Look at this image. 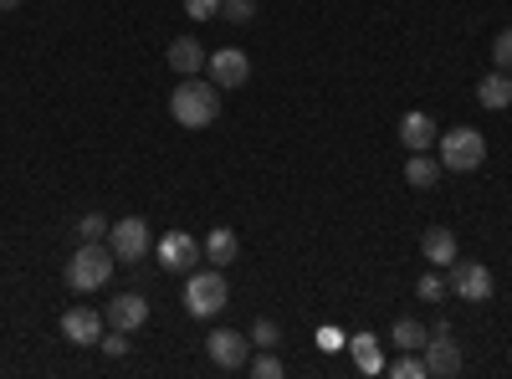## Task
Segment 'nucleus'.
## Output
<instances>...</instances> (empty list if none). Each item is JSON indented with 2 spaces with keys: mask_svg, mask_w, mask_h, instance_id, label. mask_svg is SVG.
<instances>
[{
  "mask_svg": "<svg viewBox=\"0 0 512 379\" xmlns=\"http://www.w3.org/2000/svg\"><path fill=\"white\" fill-rule=\"evenodd\" d=\"M169 113H175V123H185V129H210L221 113V98H216V82H200V77H185L175 98H169Z\"/></svg>",
  "mask_w": 512,
  "mask_h": 379,
  "instance_id": "nucleus-1",
  "label": "nucleus"
},
{
  "mask_svg": "<svg viewBox=\"0 0 512 379\" xmlns=\"http://www.w3.org/2000/svg\"><path fill=\"white\" fill-rule=\"evenodd\" d=\"M113 267H118V257L108 251V241H82L77 257L67 262V287L72 292H98L113 277Z\"/></svg>",
  "mask_w": 512,
  "mask_h": 379,
  "instance_id": "nucleus-2",
  "label": "nucleus"
},
{
  "mask_svg": "<svg viewBox=\"0 0 512 379\" xmlns=\"http://www.w3.org/2000/svg\"><path fill=\"white\" fill-rule=\"evenodd\" d=\"M226 298H231V287H226L221 267H205V272H190L185 277V308L195 318H216L226 308Z\"/></svg>",
  "mask_w": 512,
  "mask_h": 379,
  "instance_id": "nucleus-3",
  "label": "nucleus"
},
{
  "mask_svg": "<svg viewBox=\"0 0 512 379\" xmlns=\"http://www.w3.org/2000/svg\"><path fill=\"white\" fill-rule=\"evenodd\" d=\"M436 149H441V170H456V175L477 170V164L487 159V139L477 129H466V123H461V129H451V134H441Z\"/></svg>",
  "mask_w": 512,
  "mask_h": 379,
  "instance_id": "nucleus-4",
  "label": "nucleus"
},
{
  "mask_svg": "<svg viewBox=\"0 0 512 379\" xmlns=\"http://www.w3.org/2000/svg\"><path fill=\"white\" fill-rule=\"evenodd\" d=\"M446 292H456L461 303H492L497 298V277H492V267H482V262H451L446 267Z\"/></svg>",
  "mask_w": 512,
  "mask_h": 379,
  "instance_id": "nucleus-5",
  "label": "nucleus"
},
{
  "mask_svg": "<svg viewBox=\"0 0 512 379\" xmlns=\"http://www.w3.org/2000/svg\"><path fill=\"white\" fill-rule=\"evenodd\" d=\"M420 359H425V374H441V379L461 374V344L451 339V323H436L431 328V339H425Z\"/></svg>",
  "mask_w": 512,
  "mask_h": 379,
  "instance_id": "nucleus-6",
  "label": "nucleus"
},
{
  "mask_svg": "<svg viewBox=\"0 0 512 379\" xmlns=\"http://www.w3.org/2000/svg\"><path fill=\"white\" fill-rule=\"evenodd\" d=\"M205 354H210V364H216V369H246L251 364V339H246V333H236V328H216L205 339Z\"/></svg>",
  "mask_w": 512,
  "mask_h": 379,
  "instance_id": "nucleus-7",
  "label": "nucleus"
},
{
  "mask_svg": "<svg viewBox=\"0 0 512 379\" xmlns=\"http://www.w3.org/2000/svg\"><path fill=\"white\" fill-rule=\"evenodd\" d=\"M108 251H113L118 262H139L144 251H149V221H139V216L113 221L108 226Z\"/></svg>",
  "mask_w": 512,
  "mask_h": 379,
  "instance_id": "nucleus-8",
  "label": "nucleus"
},
{
  "mask_svg": "<svg viewBox=\"0 0 512 379\" xmlns=\"http://www.w3.org/2000/svg\"><path fill=\"white\" fill-rule=\"evenodd\" d=\"M205 72L216 88H246V77H251V57L241 47H221V52H210L205 57Z\"/></svg>",
  "mask_w": 512,
  "mask_h": 379,
  "instance_id": "nucleus-9",
  "label": "nucleus"
},
{
  "mask_svg": "<svg viewBox=\"0 0 512 379\" xmlns=\"http://www.w3.org/2000/svg\"><path fill=\"white\" fill-rule=\"evenodd\" d=\"M108 333V318L103 313H93V308H67L62 313V339L67 344H82V349H93L98 339Z\"/></svg>",
  "mask_w": 512,
  "mask_h": 379,
  "instance_id": "nucleus-10",
  "label": "nucleus"
},
{
  "mask_svg": "<svg viewBox=\"0 0 512 379\" xmlns=\"http://www.w3.org/2000/svg\"><path fill=\"white\" fill-rule=\"evenodd\" d=\"M195 262H200V241L190 231H169L159 241V267L164 272H195Z\"/></svg>",
  "mask_w": 512,
  "mask_h": 379,
  "instance_id": "nucleus-11",
  "label": "nucleus"
},
{
  "mask_svg": "<svg viewBox=\"0 0 512 379\" xmlns=\"http://www.w3.org/2000/svg\"><path fill=\"white\" fill-rule=\"evenodd\" d=\"M103 318H108V328H123V333H139V328L149 323V303L139 298V292H123V298H113V303L103 308Z\"/></svg>",
  "mask_w": 512,
  "mask_h": 379,
  "instance_id": "nucleus-12",
  "label": "nucleus"
},
{
  "mask_svg": "<svg viewBox=\"0 0 512 379\" xmlns=\"http://www.w3.org/2000/svg\"><path fill=\"white\" fill-rule=\"evenodd\" d=\"M436 118L431 113H405L400 118V144L410 149V154H420V149H436Z\"/></svg>",
  "mask_w": 512,
  "mask_h": 379,
  "instance_id": "nucleus-13",
  "label": "nucleus"
},
{
  "mask_svg": "<svg viewBox=\"0 0 512 379\" xmlns=\"http://www.w3.org/2000/svg\"><path fill=\"white\" fill-rule=\"evenodd\" d=\"M420 257L431 262V267H441V272H446V267L461 257V246H456V236H451L446 226H431V231L420 236Z\"/></svg>",
  "mask_w": 512,
  "mask_h": 379,
  "instance_id": "nucleus-14",
  "label": "nucleus"
},
{
  "mask_svg": "<svg viewBox=\"0 0 512 379\" xmlns=\"http://www.w3.org/2000/svg\"><path fill=\"white\" fill-rule=\"evenodd\" d=\"M236 251H241V236H236L231 226H216V231L200 241V257H205V262H216V267H231V262H236Z\"/></svg>",
  "mask_w": 512,
  "mask_h": 379,
  "instance_id": "nucleus-15",
  "label": "nucleus"
},
{
  "mask_svg": "<svg viewBox=\"0 0 512 379\" xmlns=\"http://www.w3.org/2000/svg\"><path fill=\"white\" fill-rule=\"evenodd\" d=\"M205 47H200V41L195 36H175V41H169V67H175L180 77H195L200 67H205Z\"/></svg>",
  "mask_w": 512,
  "mask_h": 379,
  "instance_id": "nucleus-16",
  "label": "nucleus"
},
{
  "mask_svg": "<svg viewBox=\"0 0 512 379\" xmlns=\"http://www.w3.org/2000/svg\"><path fill=\"white\" fill-rule=\"evenodd\" d=\"M477 103L492 108V113L507 108V103H512V72H487V77L477 82Z\"/></svg>",
  "mask_w": 512,
  "mask_h": 379,
  "instance_id": "nucleus-17",
  "label": "nucleus"
},
{
  "mask_svg": "<svg viewBox=\"0 0 512 379\" xmlns=\"http://www.w3.org/2000/svg\"><path fill=\"white\" fill-rule=\"evenodd\" d=\"M405 180H410L415 190H431V185L441 180V159H431V149L410 154V164H405Z\"/></svg>",
  "mask_w": 512,
  "mask_h": 379,
  "instance_id": "nucleus-18",
  "label": "nucleus"
},
{
  "mask_svg": "<svg viewBox=\"0 0 512 379\" xmlns=\"http://www.w3.org/2000/svg\"><path fill=\"white\" fill-rule=\"evenodd\" d=\"M425 339H431V328H425L420 318H395V328H390V344H400V349H410V354H420Z\"/></svg>",
  "mask_w": 512,
  "mask_h": 379,
  "instance_id": "nucleus-19",
  "label": "nucleus"
},
{
  "mask_svg": "<svg viewBox=\"0 0 512 379\" xmlns=\"http://www.w3.org/2000/svg\"><path fill=\"white\" fill-rule=\"evenodd\" d=\"M349 349H354V359H359L364 374H384V354H379V339H374V333H354Z\"/></svg>",
  "mask_w": 512,
  "mask_h": 379,
  "instance_id": "nucleus-20",
  "label": "nucleus"
},
{
  "mask_svg": "<svg viewBox=\"0 0 512 379\" xmlns=\"http://www.w3.org/2000/svg\"><path fill=\"white\" fill-rule=\"evenodd\" d=\"M251 374H256V379H282L287 369H282V359H277L272 349H256V359H251Z\"/></svg>",
  "mask_w": 512,
  "mask_h": 379,
  "instance_id": "nucleus-21",
  "label": "nucleus"
},
{
  "mask_svg": "<svg viewBox=\"0 0 512 379\" xmlns=\"http://www.w3.org/2000/svg\"><path fill=\"white\" fill-rule=\"evenodd\" d=\"M384 374H395V379H420V374H425V359L405 349V359H395V364H384Z\"/></svg>",
  "mask_w": 512,
  "mask_h": 379,
  "instance_id": "nucleus-22",
  "label": "nucleus"
},
{
  "mask_svg": "<svg viewBox=\"0 0 512 379\" xmlns=\"http://www.w3.org/2000/svg\"><path fill=\"white\" fill-rule=\"evenodd\" d=\"M256 16V0H221V21H231V26H246Z\"/></svg>",
  "mask_w": 512,
  "mask_h": 379,
  "instance_id": "nucleus-23",
  "label": "nucleus"
},
{
  "mask_svg": "<svg viewBox=\"0 0 512 379\" xmlns=\"http://www.w3.org/2000/svg\"><path fill=\"white\" fill-rule=\"evenodd\" d=\"M77 241H108V216H98V210H93V216H82L77 221Z\"/></svg>",
  "mask_w": 512,
  "mask_h": 379,
  "instance_id": "nucleus-24",
  "label": "nucleus"
},
{
  "mask_svg": "<svg viewBox=\"0 0 512 379\" xmlns=\"http://www.w3.org/2000/svg\"><path fill=\"white\" fill-rule=\"evenodd\" d=\"M277 339H282V328H277L272 318H256V323H251V344H256V349H272Z\"/></svg>",
  "mask_w": 512,
  "mask_h": 379,
  "instance_id": "nucleus-25",
  "label": "nucleus"
},
{
  "mask_svg": "<svg viewBox=\"0 0 512 379\" xmlns=\"http://www.w3.org/2000/svg\"><path fill=\"white\" fill-rule=\"evenodd\" d=\"M492 62H497V72H512V26L497 31V41H492Z\"/></svg>",
  "mask_w": 512,
  "mask_h": 379,
  "instance_id": "nucleus-26",
  "label": "nucleus"
},
{
  "mask_svg": "<svg viewBox=\"0 0 512 379\" xmlns=\"http://www.w3.org/2000/svg\"><path fill=\"white\" fill-rule=\"evenodd\" d=\"M415 292H420L425 303H441V298H446V277H436V272H425V277L415 282Z\"/></svg>",
  "mask_w": 512,
  "mask_h": 379,
  "instance_id": "nucleus-27",
  "label": "nucleus"
},
{
  "mask_svg": "<svg viewBox=\"0 0 512 379\" xmlns=\"http://www.w3.org/2000/svg\"><path fill=\"white\" fill-rule=\"evenodd\" d=\"M185 16L190 21H216L221 16V0H185Z\"/></svg>",
  "mask_w": 512,
  "mask_h": 379,
  "instance_id": "nucleus-28",
  "label": "nucleus"
},
{
  "mask_svg": "<svg viewBox=\"0 0 512 379\" xmlns=\"http://www.w3.org/2000/svg\"><path fill=\"white\" fill-rule=\"evenodd\" d=\"M98 349L113 354V359H123V354H128V333H123V328H108L103 339H98Z\"/></svg>",
  "mask_w": 512,
  "mask_h": 379,
  "instance_id": "nucleus-29",
  "label": "nucleus"
},
{
  "mask_svg": "<svg viewBox=\"0 0 512 379\" xmlns=\"http://www.w3.org/2000/svg\"><path fill=\"white\" fill-rule=\"evenodd\" d=\"M344 344H349V339H344V333H333V328L318 333V349H328V354H333V349H344Z\"/></svg>",
  "mask_w": 512,
  "mask_h": 379,
  "instance_id": "nucleus-30",
  "label": "nucleus"
},
{
  "mask_svg": "<svg viewBox=\"0 0 512 379\" xmlns=\"http://www.w3.org/2000/svg\"><path fill=\"white\" fill-rule=\"evenodd\" d=\"M21 6H26V0H0V11H6V16H11V11H21Z\"/></svg>",
  "mask_w": 512,
  "mask_h": 379,
  "instance_id": "nucleus-31",
  "label": "nucleus"
}]
</instances>
